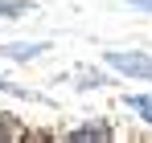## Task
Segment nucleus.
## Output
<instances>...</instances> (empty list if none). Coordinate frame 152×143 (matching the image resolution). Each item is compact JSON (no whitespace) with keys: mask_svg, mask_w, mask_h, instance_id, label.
Instances as JSON below:
<instances>
[{"mask_svg":"<svg viewBox=\"0 0 152 143\" xmlns=\"http://www.w3.org/2000/svg\"><path fill=\"white\" fill-rule=\"evenodd\" d=\"M103 61L111 66L115 74H127V78H144L152 82V53H132V49H111V53H103Z\"/></svg>","mask_w":152,"mask_h":143,"instance_id":"obj_1","label":"nucleus"},{"mask_svg":"<svg viewBox=\"0 0 152 143\" xmlns=\"http://www.w3.org/2000/svg\"><path fill=\"white\" fill-rule=\"evenodd\" d=\"M41 53H50V41H8V45H0V57H8V61H33Z\"/></svg>","mask_w":152,"mask_h":143,"instance_id":"obj_2","label":"nucleus"},{"mask_svg":"<svg viewBox=\"0 0 152 143\" xmlns=\"http://www.w3.org/2000/svg\"><path fill=\"white\" fill-rule=\"evenodd\" d=\"M127 110H136V115L152 127V94H127Z\"/></svg>","mask_w":152,"mask_h":143,"instance_id":"obj_3","label":"nucleus"},{"mask_svg":"<svg viewBox=\"0 0 152 143\" xmlns=\"http://www.w3.org/2000/svg\"><path fill=\"white\" fill-rule=\"evenodd\" d=\"M70 139H111V127L107 123H91V127H74Z\"/></svg>","mask_w":152,"mask_h":143,"instance_id":"obj_4","label":"nucleus"},{"mask_svg":"<svg viewBox=\"0 0 152 143\" xmlns=\"http://www.w3.org/2000/svg\"><path fill=\"white\" fill-rule=\"evenodd\" d=\"M21 12H29L25 0H0V17H8V21H12V17H21Z\"/></svg>","mask_w":152,"mask_h":143,"instance_id":"obj_5","label":"nucleus"},{"mask_svg":"<svg viewBox=\"0 0 152 143\" xmlns=\"http://www.w3.org/2000/svg\"><path fill=\"white\" fill-rule=\"evenodd\" d=\"M0 90H4V94H21V98H33L29 90H21V86H12V82H4V78H0Z\"/></svg>","mask_w":152,"mask_h":143,"instance_id":"obj_6","label":"nucleus"},{"mask_svg":"<svg viewBox=\"0 0 152 143\" xmlns=\"http://www.w3.org/2000/svg\"><path fill=\"white\" fill-rule=\"evenodd\" d=\"M132 8H144V12H152V0H127Z\"/></svg>","mask_w":152,"mask_h":143,"instance_id":"obj_7","label":"nucleus"}]
</instances>
